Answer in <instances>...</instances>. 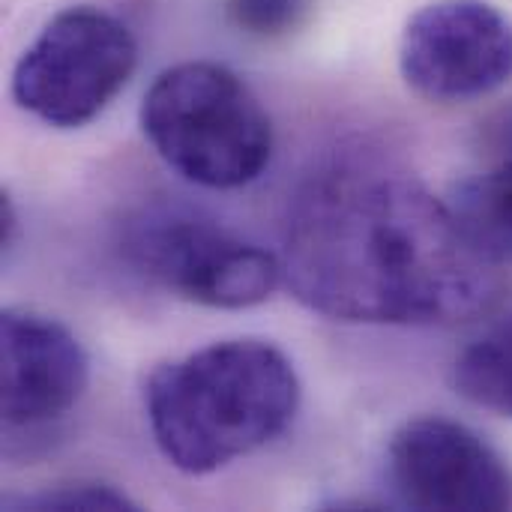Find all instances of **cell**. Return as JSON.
<instances>
[{
    "mask_svg": "<svg viewBox=\"0 0 512 512\" xmlns=\"http://www.w3.org/2000/svg\"><path fill=\"white\" fill-rule=\"evenodd\" d=\"M495 267L447 201L372 153L330 159L288 204L282 276L333 321L453 324L495 300Z\"/></svg>",
    "mask_w": 512,
    "mask_h": 512,
    "instance_id": "6da1fadb",
    "label": "cell"
},
{
    "mask_svg": "<svg viewBox=\"0 0 512 512\" xmlns=\"http://www.w3.org/2000/svg\"><path fill=\"white\" fill-rule=\"evenodd\" d=\"M144 408L168 465L201 477L285 435L300 408V381L276 345L228 339L156 366Z\"/></svg>",
    "mask_w": 512,
    "mask_h": 512,
    "instance_id": "7a4b0ae2",
    "label": "cell"
},
{
    "mask_svg": "<svg viewBox=\"0 0 512 512\" xmlns=\"http://www.w3.org/2000/svg\"><path fill=\"white\" fill-rule=\"evenodd\" d=\"M141 126L159 159L189 183L240 189L273 156V123L261 99L228 66L189 60L156 75Z\"/></svg>",
    "mask_w": 512,
    "mask_h": 512,
    "instance_id": "3957f363",
    "label": "cell"
},
{
    "mask_svg": "<svg viewBox=\"0 0 512 512\" xmlns=\"http://www.w3.org/2000/svg\"><path fill=\"white\" fill-rule=\"evenodd\" d=\"M120 252L147 282L210 309L258 306L282 282V261L267 249L213 216L177 204H153L132 213L123 222Z\"/></svg>",
    "mask_w": 512,
    "mask_h": 512,
    "instance_id": "277c9868",
    "label": "cell"
},
{
    "mask_svg": "<svg viewBox=\"0 0 512 512\" xmlns=\"http://www.w3.org/2000/svg\"><path fill=\"white\" fill-rule=\"evenodd\" d=\"M138 66L132 30L96 6L57 12L30 42L12 72L18 108L57 129L99 117Z\"/></svg>",
    "mask_w": 512,
    "mask_h": 512,
    "instance_id": "5b68a950",
    "label": "cell"
},
{
    "mask_svg": "<svg viewBox=\"0 0 512 512\" xmlns=\"http://www.w3.org/2000/svg\"><path fill=\"white\" fill-rule=\"evenodd\" d=\"M399 66L432 102H471L512 78V21L486 0H438L414 12Z\"/></svg>",
    "mask_w": 512,
    "mask_h": 512,
    "instance_id": "8992f818",
    "label": "cell"
},
{
    "mask_svg": "<svg viewBox=\"0 0 512 512\" xmlns=\"http://www.w3.org/2000/svg\"><path fill=\"white\" fill-rule=\"evenodd\" d=\"M387 480L399 504L411 510H512V471L504 456L447 417H420L393 435Z\"/></svg>",
    "mask_w": 512,
    "mask_h": 512,
    "instance_id": "52a82bcc",
    "label": "cell"
},
{
    "mask_svg": "<svg viewBox=\"0 0 512 512\" xmlns=\"http://www.w3.org/2000/svg\"><path fill=\"white\" fill-rule=\"evenodd\" d=\"M0 351L6 429H48L81 402L90 363L81 342L60 321L33 309H3Z\"/></svg>",
    "mask_w": 512,
    "mask_h": 512,
    "instance_id": "ba28073f",
    "label": "cell"
},
{
    "mask_svg": "<svg viewBox=\"0 0 512 512\" xmlns=\"http://www.w3.org/2000/svg\"><path fill=\"white\" fill-rule=\"evenodd\" d=\"M489 126L492 162L465 177L447 204L474 246L501 264L512 258V105Z\"/></svg>",
    "mask_w": 512,
    "mask_h": 512,
    "instance_id": "9c48e42d",
    "label": "cell"
},
{
    "mask_svg": "<svg viewBox=\"0 0 512 512\" xmlns=\"http://www.w3.org/2000/svg\"><path fill=\"white\" fill-rule=\"evenodd\" d=\"M453 381L468 402L512 420V309L465 345Z\"/></svg>",
    "mask_w": 512,
    "mask_h": 512,
    "instance_id": "30bf717a",
    "label": "cell"
},
{
    "mask_svg": "<svg viewBox=\"0 0 512 512\" xmlns=\"http://www.w3.org/2000/svg\"><path fill=\"white\" fill-rule=\"evenodd\" d=\"M6 510H33V512H117V510H138V504L105 483H66V486H54L36 495H24V498H9Z\"/></svg>",
    "mask_w": 512,
    "mask_h": 512,
    "instance_id": "8fae6325",
    "label": "cell"
},
{
    "mask_svg": "<svg viewBox=\"0 0 512 512\" xmlns=\"http://www.w3.org/2000/svg\"><path fill=\"white\" fill-rule=\"evenodd\" d=\"M312 0H228V18L255 39H276L303 24Z\"/></svg>",
    "mask_w": 512,
    "mask_h": 512,
    "instance_id": "7c38bea8",
    "label": "cell"
},
{
    "mask_svg": "<svg viewBox=\"0 0 512 512\" xmlns=\"http://www.w3.org/2000/svg\"><path fill=\"white\" fill-rule=\"evenodd\" d=\"M15 231H18V213H15L12 198L3 192V195H0V249H3V252L12 249Z\"/></svg>",
    "mask_w": 512,
    "mask_h": 512,
    "instance_id": "4fadbf2b",
    "label": "cell"
}]
</instances>
